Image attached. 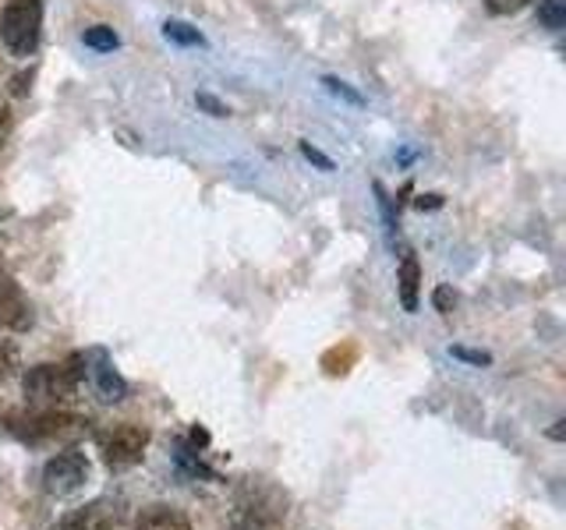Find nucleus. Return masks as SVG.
Returning <instances> with one entry per match:
<instances>
[{
    "mask_svg": "<svg viewBox=\"0 0 566 530\" xmlns=\"http://www.w3.org/2000/svg\"><path fill=\"white\" fill-rule=\"evenodd\" d=\"M358 361V347L354 343H344V347H333L326 358H323V368H326V375H347L350 364Z\"/></svg>",
    "mask_w": 566,
    "mask_h": 530,
    "instance_id": "nucleus-14",
    "label": "nucleus"
},
{
    "mask_svg": "<svg viewBox=\"0 0 566 530\" xmlns=\"http://www.w3.org/2000/svg\"><path fill=\"white\" fill-rule=\"evenodd\" d=\"M535 18L548 32H559L566 25V0H535Z\"/></svg>",
    "mask_w": 566,
    "mask_h": 530,
    "instance_id": "nucleus-13",
    "label": "nucleus"
},
{
    "mask_svg": "<svg viewBox=\"0 0 566 530\" xmlns=\"http://www.w3.org/2000/svg\"><path fill=\"white\" fill-rule=\"evenodd\" d=\"M117 527H120V506L99 499L93 506L75 509L71 517H64L53 530H117Z\"/></svg>",
    "mask_w": 566,
    "mask_h": 530,
    "instance_id": "nucleus-8",
    "label": "nucleus"
},
{
    "mask_svg": "<svg viewBox=\"0 0 566 530\" xmlns=\"http://www.w3.org/2000/svg\"><path fill=\"white\" fill-rule=\"evenodd\" d=\"M14 371H18V347L0 343V382H8Z\"/></svg>",
    "mask_w": 566,
    "mask_h": 530,
    "instance_id": "nucleus-17",
    "label": "nucleus"
},
{
    "mask_svg": "<svg viewBox=\"0 0 566 530\" xmlns=\"http://www.w3.org/2000/svg\"><path fill=\"white\" fill-rule=\"evenodd\" d=\"M164 35L177 46H206V35L188 22H177V18H170V22L164 25Z\"/></svg>",
    "mask_w": 566,
    "mask_h": 530,
    "instance_id": "nucleus-15",
    "label": "nucleus"
},
{
    "mask_svg": "<svg viewBox=\"0 0 566 530\" xmlns=\"http://www.w3.org/2000/svg\"><path fill=\"white\" fill-rule=\"evenodd\" d=\"M82 361L71 358L67 364H35L25 371V396L35 406H64L75 400L82 385Z\"/></svg>",
    "mask_w": 566,
    "mask_h": 530,
    "instance_id": "nucleus-1",
    "label": "nucleus"
},
{
    "mask_svg": "<svg viewBox=\"0 0 566 530\" xmlns=\"http://www.w3.org/2000/svg\"><path fill=\"white\" fill-rule=\"evenodd\" d=\"M43 35V0H8L0 11V43L14 57H32Z\"/></svg>",
    "mask_w": 566,
    "mask_h": 530,
    "instance_id": "nucleus-2",
    "label": "nucleus"
},
{
    "mask_svg": "<svg viewBox=\"0 0 566 530\" xmlns=\"http://www.w3.org/2000/svg\"><path fill=\"white\" fill-rule=\"evenodd\" d=\"M11 428L25 442H67V438H78L85 432V421L75 414L57 411V406H46V411L25 417L22 424H11Z\"/></svg>",
    "mask_w": 566,
    "mask_h": 530,
    "instance_id": "nucleus-3",
    "label": "nucleus"
},
{
    "mask_svg": "<svg viewBox=\"0 0 566 530\" xmlns=\"http://www.w3.org/2000/svg\"><path fill=\"white\" fill-rule=\"evenodd\" d=\"M82 43H85L88 50H96V53H114V50L120 46V35H117L111 25H88V29L82 32Z\"/></svg>",
    "mask_w": 566,
    "mask_h": 530,
    "instance_id": "nucleus-12",
    "label": "nucleus"
},
{
    "mask_svg": "<svg viewBox=\"0 0 566 530\" xmlns=\"http://www.w3.org/2000/svg\"><path fill=\"white\" fill-rule=\"evenodd\" d=\"M453 358H464L471 364H489L492 361L489 353H482V350H464V347H453Z\"/></svg>",
    "mask_w": 566,
    "mask_h": 530,
    "instance_id": "nucleus-22",
    "label": "nucleus"
},
{
    "mask_svg": "<svg viewBox=\"0 0 566 530\" xmlns=\"http://www.w3.org/2000/svg\"><path fill=\"white\" fill-rule=\"evenodd\" d=\"M524 0H485V8L492 14H513V11H521Z\"/></svg>",
    "mask_w": 566,
    "mask_h": 530,
    "instance_id": "nucleus-21",
    "label": "nucleus"
},
{
    "mask_svg": "<svg viewBox=\"0 0 566 530\" xmlns=\"http://www.w3.org/2000/svg\"><path fill=\"white\" fill-rule=\"evenodd\" d=\"M32 322H35V315L22 287H18V283H0V326L11 332H25L32 329Z\"/></svg>",
    "mask_w": 566,
    "mask_h": 530,
    "instance_id": "nucleus-9",
    "label": "nucleus"
},
{
    "mask_svg": "<svg viewBox=\"0 0 566 530\" xmlns=\"http://www.w3.org/2000/svg\"><path fill=\"white\" fill-rule=\"evenodd\" d=\"M85 481H88V459H85V453L64 449V453H57L53 459H46V467H43V488L50 495L64 499V495H75Z\"/></svg>",
    "mask_w": 566,
    "mask_h": 530,
    "instance_id": "nucleus-4",
    "label": "nucleus"
},
{
    "mask_svg": "<svg viewBox=\"0 0 566 530\" xmlns=\"http://www.w3.org/2000/svg\"><path fill=\"white\" fill-rule=\"evenodd\" d=\"M82 379L93 382L96 396L106 400V403H120L124 396H128V382L120 379V371L114 368L111 353H106L103 347H93L88 353H82Z\"/></svg>",
    "mask_w": 566,
    "mask_h": 530,
    "instance_id": "nucleus-5",
    "label": "nucleus"
},
{
    "mask_svg": "<svg viewBox=\"0 0 566 530\" xmlns=\"http://www.w3.org/2000/svg\"><path fill=\"white\" fill-rule=\"evenodd\" d=\"M259 491L262 495H255V485H252L244 491V499H241L248 527H273V523H280L283 517H287V499H283L276 488L259 481Z\"/></svg>",
    "mask_w": 566,
    "mask_h": 530,
    "instance_id": "nucleus-7",
    "label": "nucleus"
},
{
    "mask_svg": "<svg viewBox=\"0 0 566 530\" xmlns=\"http://www.w3.org/2000/svg\"><path fill=\"white\" fill-rule=\"evenodd\" d=\"M149 446V432L138 428V424H120L111 435H103V459L114 470H128L135 464H142Z\"/></svg>",
    "mask_w": 566,
    "mask_h": 530,
    "instance_id": "nucleus-6",
    "label": "nucleus"
},
{
    "mask_svg": "<svg viewBox=\"0 0 566 530\" xmlns=\"http://www.w3.org/2000/svg\"><path fill=\"white\" fill-rule=\"evenodd\" d=\"M323 85L329 88L333 96H340V99H347V103H354V106H361V103H365V96H361V93H354V88H350L347 82L333 78V75H326V78H323Z\"/></svg>",
    "mask_w": 566,
    "mask_h": 530,
    "instance_id": "nucleus-16",
    "label": "nucleus"
},
{
    "mask_svg": "<svg viewBox=\"0 0 566 530\" xmlns=\"http://www.w3.org/2000/svg\"><path fill=\"white\" fill-rule=\"evenodd\" d=\"M301 156H305L308 163H315L318 170H326V173L333 170V159H329L326 152H318V149L312 146V141H301Z\"/></svg>",
    "mask_w": 566,
    "mask_h": 530,
    "instance_id": "nucleus-19",
    "label": "nucleus"
},
{
    "mask_svg": "<svg viewBox=\"0 0 566 530\" xmlns=\"http://www.w3.org/2000/svg\"><path fill=\"white\" fill-rule=\"evenodd\" d=\"M397 283H400L403 311H418V294H421V262H418L415 255H403V258H400Z\"/></svg>",
    "mask_w": 566,
    "mask_h": 530,
    "instance_id": "nucleus-11",
    "label": "nucleus"
},
{
    "mask_svg": "<svg viewBox=\"0 0 566 530\" xmlns=\"http://www.w3.org/2000/svg\"><path fill=\"white\" fill-rule=\"evenodd\" d=\"M415 205H418V209H439L442 199H439V194H421V199H418Z\"/></svg>",
    "mask_w": 566,
    "mask_h": 530,
    "instance_id": "nucleus-23",
    "label": "nucleus"
},
{
    "mask_svg": "<svg viewBox=\"0 0 566 530\" xmlns=\"http://www.w3.org/2000/svg\"><path fill=\"white\" fill-rule=\"evenodd\" d=\"M132 530H191V523L181 509H174L167 502H153L146 509H138Z\"/></svg>",
    "mask_w": 566,
    "mask_h": 530,
    "instance_id": "nucleus-10",
    "label": "nucleus"
},
{
    "mask_svg": "<svg viewBox=\"0 0 566 530\" xmlns=\"http://www.w3.org/2000/svg\"><path fill=\"white\" fill-rule=\"evenodd\" d=\"M432 305H436V311H439V315H453V308H457V294H453L450 287H436Z\"/></svg>",
    "mask_w": 566,
    "mask_h": 530,
    "instance_id": "nucleus-18",
    "label": "nucleus"
},
{
    "mask_svg": "<svg viewBox=\"0 0 566 530\" xmlns=\"http://www.w3.org/2000/svg\"><path fill=\"white\" fill-rule=\"evenodd\" d=\"M195 103H199V110H206L209 117H227L230 114L227 103H220L217 96H209V93H199V96H195Z\"/></svg>",
    "mask_w": 566,
    "mask_h": 530,
    "instance_id": "nucleus-20",
    "label": "nucleus"
}]
</instances>
